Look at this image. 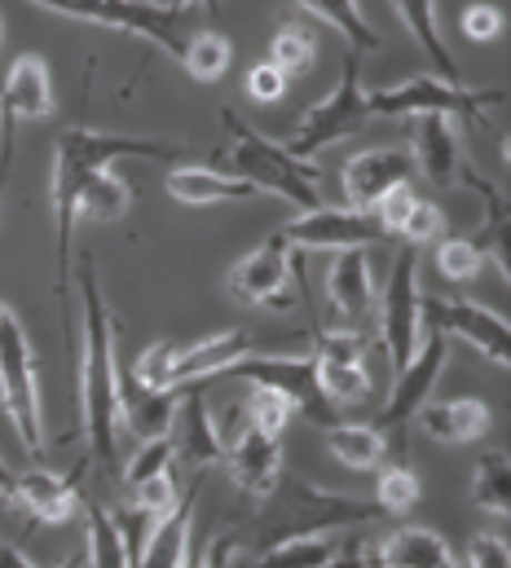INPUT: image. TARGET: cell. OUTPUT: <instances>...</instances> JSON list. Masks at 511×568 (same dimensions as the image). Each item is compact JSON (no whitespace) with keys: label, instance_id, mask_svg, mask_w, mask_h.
<instances>
[{"label":"cell","instance_id":"cell-1","mask_svg":"<svg viewBox=\"0 0 511 568\" xmlns=\"http://www.w3.org/2000/svg\"><path fill=\"white\" fill-rule=\"evenodd\" d=\"M190 145L177 142H150V138H120V133H98V129H67L58 138L53 154V291L62 304V331H67V353L80 357L76 344V308H71V265H76V199L84 190L89 176H98L102 168H111L116 159H163V163H181Z\"/></svg>","mask_w":511,"mask_h":568},{"label":"cell","instance_id":"cell-2","mask_svg":"<svg viewBox=\"0 0 511 568\" xmlns=\"http://www.w3.org/2000/svg\"><path fill=\"white\" fill-rule=\"evenodd\" d=\"M80 300H84V339L76 357V415L84 410L89 454L102 467V476H120V397H124V371H120V335L107 308V295L98 283V265L80 256Z\"/></svg>","mask_w":511,"mask_h":568},{"label":"cell","instance_id":"cell-3","mask_svg":"<svg viewBox=\"0 0 511 568\" xmlns=\"http://www.w3.org/2000/svg\"><path fill=\"white\" fill-rule=\"evenodd\" d=\"M255 551L287 542V538H313V534H344L380 520L375 503H362L353 494L322 489L304 476H278V485L255 498Z\"/></svg>","mask_w":511,"mask_h":568},{"label":"cell","instance_id":"cell-4","mask_svg":"<svg viewBox=\"0 0 511 568\" xmlns=\"http://www.w3.org/2000/svg\"><path fill=\"white\" fill-rule=\"evenodd\" d=\"M221 124L230 133V168L234 176L252 181L255 190H269L278 199H287L295 212H309L322 203V172L309 159H295L291 150H282V142L260 138L255 129H248L234 111H221Z\"/></svg>","mask_w":511,"mask_h":568},{"label":"cell","instance_id":"cell-5","mask_svg":"<svg viewBox=\"0 0 511 568\" xmlns=\"http://www.w3.org/2000/svg\"><path fill=\"white\" fill-rule=\"evenodd\" d=\"M0 406L4 419L18 432L22 449L31 458L44 454V406H40V384H36V357L27 326L18 313L0 300Z\"/></svg>","mask_w":511,"mask_h":568},{"label":"cell","instance_id":"cell-6","mask_svg":"<svg viewBox=\"0 0 511 568\" xmlns=\"http://www.w3.org/2000/svg\"><path fill=\"white\" fill-rule=\"evenodd\" d=\"M36 4L67 13V18H80V22H98L107 31L141 36V40L159 44L163 53H172L177 62L186 58L190 27L199 18L190 9H172V4H154V0H36Z\"/></svg>","mask_w":511,"mask_h":568},{"label":"cell","instance_id":"cell-7","mask_svg":"<svg viewBox=\"0 0 511 568\" xmlns=\"http://www.w3.org/2000/svg\"><path fill=\"white\" fill-rule=\"evenodd\" d=\"M508 89H463L437 75H410L405 84L367 93L371 115L414 120V115H481L485 106H503Z\"/></svg>","mask_w":511,"mask_h":568},{"label":"cell","instance_id":"cell-8","mask_svg":"<svg viewBox=\"0 0 511 568\" xmlns=\"http://www.w3.org/2000/svg\"><path fill=\"white\" fill-rule=\"evenodd\" d=\"M371 124V106H367V93H362V75H358V58L349 53L344 58V71H340V84L331 98L313 102L304 111V120L295 124V133L282 142V150H291L295 159H309L318 154L322 145H335L344 138H358L362 129Z\"/></svg>","mask_w":511,"mask_h":568},{"label":"cell","instance_id":"cell-9","mask_svg":"<svg viewBox=\"0 0 511 568\" xmlns=\"http://www.w3.org/2000/svg\"><path fill=\"white\" fill-rule=\"evenodd\" d=\"M226 375L248 379V384H255V388H269V393L287 397L291 410L304 415L309 424H318V427L340 424V419H335V406L327 402V393H322V384H318V366H313V357H282V353L255 357L252 353V357L234 362Z\"/></svg>","mask_w":511,"mask_h":568},{"label":"cell","instance_id":"cell-10","mask_svg":"<svg viewBox=\"0 0 511 568\" xmlns=\"http://www.w3.org/2000/svg\"><path fill=\"white\" fill-rule=\"evenodd\" d=\"M380 335L392 357V371H401L423 335V295H419V252L401 247L392 261V274L380 295Z\"/></svg>","mask_w":511,"mask_h":568},{"label":"cell","instance_id":"cell-11","mask_svg":"<svg viewBox=\"0 0 511 568\" xmlns=\"http://www.w3.org/2000/svg\"><path fill=\"white\" fill-rule=\"evenodd\" d=\"M287 247H304V252H349V247H375L388 243V234L380 230V221L371 212L358 207H309L300 212L287 230H278Z\"/></svg>","mask_w":511,"mask_h":568},{"label":"cell","instance_id":"cell-12","mask_svg":"<svg viewBox=\"0 0 511 568\" xmlns=\"http://www.w3.org/2000/svg\"><path fill=\"white\" fill-rule=\"evenodd\" d=\"M423 326H437L445 339L472 344L485 362L511 366V326L503 313L472 300H423Z\"/></svg>","mask_w":511,"mask_h":568},{"label":"cell","instance_id":"cell-13","mask_svg":"<svg viewBox=\"0 0 511 568\" xmlns=\"http://www.w3.org/2000/svg\"><path fill=\"white\" fill-rule=\"evenodd\" d=\"M445 357H450V339H445L437 326H423L419 348H414V357L397 371L392 397L383 402L380 424L375 427L401 432V427L410 424V419L423 410V402H432V388H437V379H441V371H445ZM388 432H383V436H388Z\"/></svg>","mask_w":511,"mask_h":568},{"label":"cell","instance_id":"cell-14","mask_svg":"<svg viewBox=\"0 0 511 568\" xmlns=\"http://www.w3.org/2000/svg\"><path fill=\"white\" fill-rule=\"evenodd\" d=\"M226 286L239 304L248 308H273V313H287L295 304V291H291V261H287V243L282 234H269L255 252H248L243 261L230 265Z\"/></svg>","mask_w":511,"mask_h":568},{"label":"cell","instance_id":"cell-15","mask_svg":"<svg viewBox=\"0 0 511 568\" xmlns=\"http://www.w3.org/2000/svg\"><path fill=\"white\" fill-rule=\"evenodd\" d=\"M172 463H186L194 471L226 463V436L208 410V397L199 384H186V397H177V415H172Z\"/></svg>","mask_w":511,"mask_h":568},{"label":"cell","instance_id":"cell-16","mask_svg":"<svg viewBox=\"0 0 511 568\" xmlns=\"http://www.w3.org/2000/svg\"><path fill=\"white\" fill-rule=\"evenodd\" d=\"M414 181L410 150H362L344 163V203L358 212H371L388 190Z\"/></svg>","mask_w":511,"mask_h":568},{"label":"cell","instance_id":"cell-17","mask_svg":"<svg viewBox=\"0 0 511 568\" xmlns=\"http://www.w3.org/2000/svg\"><path fill=\"white\" fill-rule=\"evenodd\" d=\"M226 463H230V471L248 498H264L282 476V436L239 424L234 440H226Z\"/></svg>","mask_w":511,"mask_h":568},{"label":"cell","instance_id":"cell-18","mask_svg":"<svg viewBox=\"0 0 511 568\" xmlns=\"http://www.w3.org/2000/svg\"><path fill=\"white\" fill-rule=\"evenodd\" d=\"M327 300H331V308H335L344 322H362V317L380 304L375 270H371V256H367L362 247L335 252V261H331V270H327Z\"/></svg>","mask_w":511,"mask_h":568},{"label":"cell","instance_id":"cell-19","mask_svg":"<svg viewBox=\"0 0 511 568\" xmlns=\"http://www.w3.org/2000/svg\"><path fill=\"white\" fill-rule=\"evenodd\" d=\"M410 159L432 185H454L459 181V163H463L454 115H414V150H410Z\"/></svg>","mask_w":511,"mask_h":568},{"label":"cell","instance_id":"cell-20","mask_svg":"<svg viewBox=\"0 0 511 568\" xmlns=\"http://www.w3.org/2000/svg\"><path fill=\"white\" fill-rule=\"evenodd\" d=\"M168 194L186 207H212V203H243V199H255L252 181L234 176V172H217L208 163H177L168 176Z\"/></svg>","mask_w":511,"mask_h":568},{"label":"cell","instance_id":"cell-21","mask_svg":"<svg viewBox=\"0 0 511 568\" xmlns=\"http://www.w3.org/2000/svg\"><path fill=\"white\" fill-rule=\"evenodd\" d=\"M9 498L36 525H67L76 516V480L58 471H22L9 485Z\"/></svg>","mask_w":511,"mask_h":568},{"label":"cell","instance_id":"cell-22","mask_svg":"<svg viewBox=\"0 0 511 568\" xmlns=\"http://www.w3.org/2000/svg\"><path fill=\"white\" fill-rule=\"evenodd\" d=\"M414 419H419V427L432 440H441V445H472V440H481L490 432V424H494V415H490V406L481 397L423 402V410Z\"/></svg>","mask_w":511,"mask_h":568},{"label":"cell","instance_id":"cell-23","mask_svg":"<svg viewBox=\"0 0 511 568\" xmlns=\"http://www.w3.org/2000/svg\"><path fill=\"white\" fill-rule=\"evenodd\" d=\"M252 335L248 331H221V335H208V339H199L194 348H181L177 353V371H172V379H177V388L181 384H199V379H208V375H226L234 362H243V357H252Z\"/></svg>","mask_w":511,"mask_h":568},{"label":"cell","instance_id":"cell-24","mask_svg":"<svg viewBox=\"0 0 511 568\" xmlns=\"http://www.w3.org/2000/svg\"><path fill=\"white\" fill-rule=\"evenodd\" d=\"M194 498H199V480L190 485V494H186L168 516H159V520L150 525L146 547H141V556H137V565L132 568H177L181 565V556H186V547H190V534H194Z\"/></svg>","mask_w":511,"mask_h":568},{"label":"cell","instance_id":"cell-25","mask_svg":"<svg viewBox=\"0 0 511 568\" xmlns=\"http://www.w3.org/2000/svg\"><path fill=\"white\" fill-rule=\"evenodd\" d=\"M371 551L383 568H468L454 556V547L432 529H397Z\"/></svg>","mask_w":511,"mask_h":568},{"label":"cell","instance_id":"cell-26","mask_svg":"<svg viewBox=\"0 0 511 568\" xmlns=\"http://www.w3.org/2000/svg\"><path fill=\"white\" fill-rule=\"evenodd\" d=\"M172 415H177V388L150 393V388H124L120 397V424L137 436V440H154L172 432Z\"/></svg>","mask_w":511,"mask_h":568},{"label":"cell","instance_id":"cell-27","mask_svg":"<svg viewBox=\"0 0 511 568\" xmlns=\"http://www.w3.org/2000/svg\"><path fill=\"white\" fill-rule=\"evenodd\" d=\"M327 454L344 463L349 471H375L388 458V436L375 424H331L327 427Z\"/></svg>","mask_w":511,"mask_h":568},{"label":"cell","instance_id":"cell-28","mask_svg":"<svg viewBox=\"0 0 511 568\" xmlns=\"http://www.w3.org/2000/svg\"><path fill=\"white\" fill-rule=\"evenodd\" d=\"M392 4H397V13H401L405 31L414 36V44L432 58L437 80L459 84V62L450 58V49H445V40H441V27H437V0H392Z\"/></svg>","mask_w":511,"mask_h":568},{"label":"cell","instance_id":"cell-29","mask_svg":"<svg viewBox=\"0 0 511 568\" xmlns=\"http://www.w3.org/2000/svg\"><path fill=\"white\" fill-rule=\"evenodd\" d=\"M128 207H132V185H128L124 176H116L111 168H102L98 176H89L84 190H80V199H76V216L80 221H102V225L124 221Z\"/></svg>","mask_w":511,"mask_h":568},{"label":"cell","instance_id":"cell-30","mask_svg":"<svg viewBox=\"0 0 511 568\" xmlns=\"http://www.w3.org/2000/svg\"><path fill=\"white\" fill-rule=\"evenodd\" d=\"M304 13H313V18H322L327 27H335L353 49H362V53H375L380 49V36H375V27L367 22V13H362V4L358 0H295Z\"/></svg>","mask_w":511,"mask_h":568},{"label":"cell","instance_id":"cell-31","mask_svg":"<svg viewBox=\"0 0 511 568\" xmlns=\"http://www.w3.org/2000/svg\"><path fill=\"white\" fill-rule=\"evenodd\" d=\"M269 62H273L287 80L309 75L313 62H318V40H313V31H309L304 22H282V27L273 31V40H269Z\"/></svg>","mask_w":511,"mask_h":568},{"label":"cell","instance_id":"cell-32","mask_svg":"<svg viewBox=\"0 0 511 568\" xmlns=\"http://www.w3.org/2000/svg\"><path fill=\"white\" fill-rule=\"evenodd\" d=\"M472 498L481 503V511L508 520L511 516V458L508 449H494L477 463V476H472Z\"/></svg>","mask_w":511,"mask_h":568},{"label":"cell","instance_id":"cell-33","mask_svg":"<svg viewBox=\"0 0 511 568\" xmlns=\"http://www.w3.org/2000/svg\"><path fill=\"white\" fill-rule=\"evenodd\" d=\"M230 58H234V49H230V40H226L221 31H194L190 44H186L181 67L190 71V80H199V84H217V80H226Z\"/></svg>","mask_w":511,"mask_h":568},{"label":"cell","instance_id":"cell-34","mask_svg":"<svg viewBox=\"0 0 511 568\" xmlns=\"http://www.w3.org/2000/svg\"><path fill=\"white\" fill-rule=\"evenodd\" d=\"M89 516V568H128L124 534L102 503H84Z\"/></svg>","mask_w":511,"mask_h":568},{"label":"cell","instance_id":"cell-35","mask_svg":"<svg viewBox=\"0 0 511 568\" xmlns=\"http://www.w3.org/2000/svg\"><path fill=\"white\" fill-rule=\"evenodd\" d=\"M313 366H318V384H322V393H327L331 406H358V402L371 397V375H367V366L322 362V357H313Z\"/></svg>","mask_w":511,"mask_h":568},{"label":"cell","instance_id":"cell-36","mask_svg":"<svg viewBox=\"0 0 511 568\" xmlns=\"http://www.w3.org/2000/svg\"><path fill=\"white\" fill-rule=\"evenodd\" d=\"M419 498H423V485H419V476L405 463L383 467L380 480H375V507H380V516H405V511L419 507Z\"/></svg>","mask_w":511,"mask_h":568},{"label":"cell","instance_id":"cell-37","mask_svg":"<svg viewBox=\"0 0 511 568\" xmlns=\"http://www.w3.org/2000/svg\"><path fill=\"white\" fill-rule=\"evenodd\" d=\"M485 270V247L477 239H441L437 243V274L445 283H472Z\"/></svg>","mask_w":511,"mask_h":568},{"label":"cell","instance_id":"cell-38","mask_svg":"<svg viewBox=\"0 0 511 568\" xmlns=\"http://www.w3.org/2000/svg\"><path fill=\"white\" fill-rule=\"evenodd\" d=\"M177 353H181L177 339H159V344L141 348V357L132 362V384H137V388H150V393L177 388V379H172V371H177Z\"/></svg>","mask_w":511,"mask_h":568},{"label":"cell","instance_id":"cell-39","mask_svg":"<svg viewBox=\"0 0 511 568\" xmlns=\"http://www.w3.org/2000/svg\"><path fill=\"white\" fill-rule=\"evenodd\" d=\"M291 419H295L291 402L278 397V393H269V388H255V393H248V402H243V424L260 427L269 436H282L291 427Z\"/></svg>","mask_w":511,"mask_h":568},{"label":"cell","instance_id":"cell-40","mask_svg":"<svg viewBox=\"0 0 511 568\" xmlns=\"http://www.w3.org/2000/svg\"><path fill=\"white\" fill-rule=\"evenodd\" d=\"M397 239H401L405 247H428V243H441V239H445V212H441L437 203H428V199H414V207H410V216L401 221Z\"/></svg>","mask_w":511,"mask_h":568},{"label":"cell","instance_id":"cell-41","mask_svg":"<svg viewBox=\"0 0 511 568\" xmlns=\"http://www.w3.org/2000/svg\"><path fill=\"white\" fill-rule=\"evenodd\" d=\"M159 471H172V440H168V436L141 440L137 454L120 467V476H124L128 489H137L141 480H150V476H159Z\"/></svg>","mask_w":511,"mask_h":568},{"label":"cell","instance_id":"cell-42","mask_svg":"<svg viewBox=\"0 0 511 568\" xmlns=\"http://www.w3.org/2000/svg\"><path fill=\"white\" fill-rule=\"evenodd\" d=\"M367 335L344 326V331H318L313 335V357L322 362H349V366H367Z\"/></svg>","mask_w":511,"mask_h":568},{"label":"cell","instance_id":"cell-43","mask_svg":"<svg viewBox=\"0 0 511 568\" xmlns=\"http://www.w3.org/2000/svg\"><path fill=\"white\" fill-rule=\"evenodd\" d=\"M128 494H132V507L150 511L154 520H159V516H168V511L181 503V494H177V476H172V471H159V476L141 480V485H137V489H128Z\"/></svg>","mask_w":511,"mask_h":568},{"label":"cell","instance_id":"cell-44","mask_svg":"<svg viewBox=\"0 0 511 568\" xmlns=\"http://www.w3.org/2000/svg\"><path fill=\"white\" fill-rule=\"evenodd\" d=\"M503 27H508L503 9H499V4H485V0L468 4V9H463V18H459V31H463L468 40H477V44L499 40V36H503Z\"/></svg>","mask_w":511,"mask_h":568},{"label":"cell","instance_id":"cell-45","mask_svg":"<svg viewBox=\"0 0 511 568\" xmlns=\"http://www.w3.org/2000/svg\"><path fill=\"white\" fill-rule=\"evenodd\" d=\"M410 207H414V190H410V185H397V190H388L380 203L371 207V216L380 221V230L388 239H397V230H401V221L410 216Z\"/></svg>","mask_w":511,"mask_h":568},{"label":"cell","instance_id":"cell-46","mask_svg":"<svg viewBox=\"0 0 511 568\" xmlns=\"http://www.w3.org/2000/svg\"><path fill=\"white\" fill-rule=\"evenodd\" d=\"M468 568H511L508 538L499 534H477L468 547Z\"/></svg>","mask_w":511,"mask_h":568},{"label":"cell","instance_id":"cell-47","mask_svg":"<svg viewBox=\"0 0 511 568\" xmlns=\"http://www.w3.org/2000/svg\"><path fill=\"white\" fill-rule=\"evenodd\" d=\"M282 93H287V75L273 62H255L248 71V98L252 102H278Z\"/></svg>","mask_w":511,"mask_h":568},{"label":"cell","instance_id":"cell-48","mask_svg":"<svg viewBox=\"0 0 511 568\" xmlns=\"http://www.w3.org/2000/svg\"><path fill=\"white\" fill-rule=\"evenodd\" d=\"M367 556H371V542H367L362 534H349V538L340 542L335 560H331L327 568H367Z\"/></svg>","mask_w":511,"mask_h":568},{"label":"cell","instance_id":"cell-49","mask_svg":"<svg viewBox=\"0 0 511 568\" xmlns=\"http://www.w3.org/2000/svg\"><path fill=\"white\" fill-rule=\"evenodd\" d=\"M172 9H190V13H199V18H217V9H221V0H168Z\"/></svg>","mask_w":511,"mask_h":568},{"label":"cell","instance_id":"cell-50","mask_svg":"<svg viewBox=\"0 0 511 568\" xmlns=\"http://www.w3.org/2000/svg\"><path fill=\"white\" fill-rule=\"evenodd\" d=\"M0 568H40V565H31L18 547H0Z\"/></svg>","mask_w":511,"mask_h":568},{"label":"cell","instance_id":"cell-51","mask_svg":"<svg viewBox=\"0 0 511 568\" xmlns=\"http://www.w3.org/2000/svg\"><path fill=\"white\" fill-rule=\"evenodd\" d=\"M177 568H208V560H203V551L194 547V538H190V547H186V556H181V565Z\"/></svg>","mask_w":511,"mask_h":568},{"label":"cell","instance_id":"cell-52","mask_svg":"<svg viewBox=\"0 0 511 568\" xmlns=\"http://www.w3.org/2000/svg\"><path fill=\"white\" fill-rule=\"evenodd\" d=\"M9 485H13V471H9L4 458H0V494H9Z\"/></svg>","mask_w":511,"mask_h":568},{"label":"cell","instance_id":"cell-53","mask_svg":"<svg viewBox=\"0 0 511 568\" xmlns=\"http://www.w3.org/2000/svg\"><path fill=\"white\" fill-rule=\"evenodd\" d=\"M367 568H383L380 560H375V551H371V556H367Z\"/></svg>","mask_w":511,"mask_h":568},{"label":"cell","instance_id":"cell-54","mask_svg":"<svg viewBox=\"0 0 511 568\" xmlns=\"http://www.w3.org/2000/svg\"><path fill=\"white\" fill-rule=\"evenodd\" d=\"M0 75H4V67H0Z\"/></svg>","mask_w":511,"mask_h":568}]
</instances>
